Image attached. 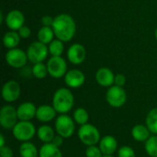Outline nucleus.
I'll list each match as a JSON object with an SVG mask.
<instances>
[{"mask_svg":"<svg viewBox=\"0 0 157 157\" xmlns=\"http://www.w3.org/2000/svg\"><path fill=\"white\" fill-rule=\"evenodd\" d=\"M17 32H18V34H19V36H20L21 39H28V38L30 36V34H31L30 29H29V27H27V26L21 27V28L17 30Z\"/></svg>","mask_w":157,"mask_h":157,"instance_id":"nucleus-32","label":"nucleus"},{"mask_svg":"<svg viewBox=\"0 0 157 157\" xmlns=\"http://www.w3.org/2000/svg\"><path fill=\"white\" fill-rule=\"evenodd\" d=\"M89 115L86 109L84 108H78L74 112V121L79 124V125H85L88 122Z\"/></svg>","mask_w":157,"mask_h":157,"instance_id":"nucleus-27","label":"nucleus"},{"mask_svg":"<svg viewBox=\"0 0 157 157\" xmlns=\"http://www.w3.org/2000/svg\"><path fill=\"white\" fill-rule=\"evenodd\" d=\"M21 89L17 82L14 80L7 81L2 87V98L6 102H15L20 96Z\"/></svg>","mask_w":157,"mask_h":157,"instance_id":"nucleus-11","label":"nucleus"},{"mask_svg":"<svg viewBox=\"0 0 157 157\" xmlns=\"http://www.w3.org/2000/svg\"><path fill=\"white\" fill-rule=\"evenodd\" d=\"M150 130L146 125L138 124L135 125L132 130V138L137 142H146L151 136H150Z\"/></svg>","mask_w":157,"mask_h":157,"instance_id":"nucleus-19","label":"nucleus"},{"mask_svg":"<svg viewBox=\"0 0 157 157\" xmlns=\"http://www.w3.org/2000/svg\"><path fill=\"white\" fill-rule=\"evenodd\" d=\"M20 36L18 34V32L15 31V30H10L7 31L4 37H3V43L4 46L9 50L11 49H15L17 47V45L20 42Z\"/></svg>","mask_w":157,"mask_h":157,"instance_id":"nucleus-21","label":"nucleus"},{"mask_svg":"<svg viewBox=\"0 0 157 157\" xmlns=\"http://www.w3.org/2000/svg\"><path fill=\"white\" fill-rule=\"evenodd\" d=\"M13 150L8 146L0 147V157H13Z\"/></svg>","mask_w":157,"mask_h":157,"instance_id":"nucleus-34","label":"nucleus"},{"mask_svg":"<svg viewBox=\"0 0 157 157\" xmlns=\"http://www.w3.org/2000/svg\"><path fill=\"white\" fill-rule=\"evenodd\" d=\"M25 17L23 13L19 10H11L6 17V24L10 30H18L24 26Z\"/></svg>","mask_w":157,"mask_h":157,"instance_id":"nucleus-13","label":"nucleus"},{"mask_svg":"<svg viewBox=\"0 0 157 157\" xmlns=\"http://www.w3.org/2000/svg\"><path fill=\"white\" fill-rule=\"evenodd\" d=\"M49 53L52 56H62L63 51H64V45L63 41H62L59 39L53 40L48 46Z\"/></svg>","mask_w":157,"mask_h":157,"instance_id":"nucleus-26","label":"nucleus"},{"mask_svg":"<svg viewBox=\"0 0 157 157\" xmlns=\"http://www.w3.org/2000/svg\"><path fill=\"white\" fill-rule=\"evenodd\" d=\"M49 75L53 78H61L67 73V64L62 56H52L47 63Z\"/></svg>","mask_w":157,"mask_h":157,"instance_id":"nucleus-9","label":"nucleus"},{"mask_svg":"<svg viewBox=\"0 0 157 157\" xmlns=\"http://www.w3.org/2000/svg\"><path fill=\"white\" fill-rule=\"evenodd\" d=\"M75 98L73 93L65 87L57 89L52 98V106L60 114L68 113L74 107Z\"/></svg>","mask_w":157,"mask_h":157,"instance_id":"nucleus-2","label":"nucleus"},{"mask_svg":"<svg viewBox=\"0 0 157 157\" xmlns=\"http://www.w3.org/2000/svg\"><path fill=\"white\" fill-rule=\"evenodd\" d=\"M17 109L11 105H6L0 109V125L5 130H13L17 121Z\"/></svg>","mask_w":157,"mask_h":157,"instance_id":"nucleus-8","label":"nucleus"},{"mask_svg":"<svg viewBox=\"0 0 157 157\" xmlns=\"http://www.w3.org/2000/svg\"><path fill=\"white\" fill-rule=\"evenodd\" d=\"M106 99L109 106L113 108H121L127 101V94L123 87L114 85L108 89Z\"/></svg>","mask_w":157,"mask_h":157,"instance_id":"nucleus-7","label":"nucleus"},{"mask_svg":"<svg viewBox=\"0 0 157 157\" xmlns=\"http://www.w3.org/2000/svg\"><path fill=\"white\" fill-rule=\"evenodd\" d=\"M37 135L39 137V139L44 143V144H49L52 143V141L53 140L55 134H54V131L53 129L49 126V125H41L38 131H37Z\"/></svg>","mask_w":157,"mask_h":157,"instance_id":"nucleus-22","label":"nucleus"},{"mask_svg":"<svg viewBox=\"0 0 157 157\" xmlns=\"http://www.w3.org/2000/svg\"><path fill=\"white\" fill-rule=\"evenodd\" d=\"M126 84V77L122 74H118L115 75V80H114V85L118 86L123 87V86Z\"/></svg>","mask_w":157,"mask_h":157,"instance_id":"nucleus-33","label":"nucleus"},{"mask_svg":"<svg viewBox=\"0 0 157 157\" xmlns=\"http://www.w3.org/2000/svg\"><path fill=\"white\" fill-rule=\"evenodd\" d=\"M103 157H113L112 155H103Z\"/></svg>","mask_w":157,"mask_h":157,"instance_id":"nucleus-39","label":"nucleus"},{"mask_svg":"<svg viewBox=\"0 0 157 157\" xmlns=\"http://www.w3.org/2000/svg\"><path fill=\"white\" fill-rule=\"evenodd\" d=\"M118 157H135V152L132 147L125 145L118 150Z\"/></svg>","mask_w":157,"mask_h":157,"instance_id":"nucleus-31","label":"nucleus"},{"mask_svg":"<svg viewBox=\"0 0 157 157\" xmlns=\"http://www.w3.org/2000/svg\"><path fill=\"white\" fill-rule=\"evenodd\" d=\"M53 20H54L53 17H52L51 16L47 15V16H44V17H41V24H42V26L52 27V24H53Z\"/></svg>","mask_w":157,"mask_h":157,"instance_id":"nucleus-35","label":"nucleus"},{"mask_svg":"<svg viewBox=\"0 0 157 157\" xmlns=\"http://www.w3.org/2000/svg\"><path fill=\"white\" fill-rule=\"evenodd\" d=\"M86 56V49L83 45L79 43H75L71 45L67 51V58L73 64L82 63Z\"/></svg>","mask_w":157,"mask_h":157,"instance_id":"nucleus-12","label":"nucleus"},{"mask_svg":"<svg viewBox=\"0 0 157 157\" xmlns=\"http://www.w3.org/2000/svg\"><path fill=\"white\" fill-rule=\"evenodd\" d=\"M99 148L104 155H112L118 150V141L114 136L106 135L100 140Z\"/></svg>","mask_w":157,"mask_h":157,"instance_id":"nucleus-18","label":"nucleus"},{"mask_svg":"<svg viewBox=\"0 0 157 157\" xmlns=\"http://www.w3.org/2000/svg\"><path fill=\"white\" fill-rule=\"evenodd\" d=\"M13 136L20 142H29L31 140L35 133H36V128L34 124L30 121H19L16 126L12 130Z\"/></svg>","mask_w":157,"mask_h":157,"instance_id":"nucleus-4","label":"nucleus"},{"mask_svg":"<svg viewBox=\"0 0 157 157\" xmlns=\"http://www.w3.org/2000/svg\"><path fill=\"white\" fill-rule=\"evenodd\" d=\"M31 74L38 79L45 78L47 76V75H49L47 65H45L43 63H34V65L31 69Z\"/></svg>","mask_w":157,"mask_h":157,"instance_id":"nucleus-29","label":"nucleus"},{"mask_svg":"<svg viewBox=\"0 0 157 157\" xmlns=\"http://www.w3.org/2000/svg\"><path fill=\"white\" fill-rule=\"evenodd\" d=\"M52 28L55 37L63 42L70 41L74 38L76 30L75 22L68 14H60L56 16Z\"/></svg>","mask_w":157,"mask_h":157,"instance_id":"nucleus-1","label":"nucleus"},{"mask_svg":"<svg viewBox=\"0 0 157 157\" xmlns=\"http://www.w3.org/2000/svg\"><path fill=\"white\" fill-rule=\"evenodd\" d=\"M146 126L150 132L154 134H157V108H155L149 111L145 120Z\"/></svg>","mask_w":157,"mask_h":157,"instance_id":"nucleus-25","label":"nucleus"},{"mask_svg":"<svg viewBox=\"0 0 157 157\" xmlns=\"http://www.w3.org/2000/svg\"><path fill=\"white\" fill-rule=\"evenodd\" d=\"M17 112L19 121H29L36 117L37 108L31 102H24L17 108Z\"/></svg>","mask_w":157,"mask_h":157,"instance_id":"nucleus-15","label":"nucleus"},{"mask_svg":"<svg viewBox=\"0 0 157 157\" xmlns=\"http://www.w3.org/2000/svg\"><path fill=\"white\" fill-rule=\"evenodd\" d=\"M39 157H63V154L59 147L52 143L44 144L39 150Z\"/></svg>","mask_w":157,"mask_h":157,"instance_id":"nucleus-20","label":"nucleus"},{"mask_svg":"<svg viewBox=\"0 0 157 157\" xmlns=\"http://www.w3.org/2000/svg\"><path fill=\"white\" fill-rule=\"evenodd\" d=\"M57 111L53 108V106L50 105H40L37 108L36 118L39 121L47 123L52 121L56 116Z\"/></svg>","mask_w":157,"mask_h":157,"instance_id":"nucleus-17","label":"nucleus"},{"mask_svg":"<svg viewBox=\"0 0 157 157\" xmlns=\"http://www.w3.org/2000/svg\"><path fill=\"white\" fill-rule=\"evenodd\" d=\"M77 135L81 143L86 146L96 145L101 140L98 129L93 124L89 123L82 125L77 132Z\"/></svg>","mask_w":157,"mask_h":157,"instance_id":"nucleus-3","label":"nucleus"},{"mask_svg":"<svg viewBox=\"0 0 157 157\" xmlns=\"http://www.w3.org/2000/svg\"><path fill=\"white\" fill-rule=\"evenodd\" d=\"M54 31L52 29V27H46V26H42L39 32H38V39L39 41L44 43V44H50L54 38Z\"/></svg>","mask_w":157,"mask_h":157,"instance_id":"nucleus-24","label":"nucleus"},{"mask_svg":"<svg viewBox=\"0 0 157 157\" xmlns=\"http://www.w3.org/2000/svg\"><path fill=\"white\" fill-rule=\"evenodd\" d=\"M75 125L74 120L67 114H61L55 121V131L63 138H70L75 132Z\"/></svg>","mask_w":157,"mask_h":157,"instance_id":"nucleus-5","label":"nucleus"},{"mask_svg":"<svg viewBox=\"0 0 157 157\" xmlns=\"http://www.w3.org/2000/svg\"><path fill=\"white\" fill-rule=\"evenodd\" d=\"M6 142H5V138H4V135L3 134H0V147H4L6 146L5 145Z\"/></svg>","mask_w":157,"mask_h":157,"instance_id":"nucleus-37","label":"nucleus"},{"mask_svg":"<svg viewBox=\"0 0 157 157\" xmlns=\"http://www.w3.org/2000/svg\"><path fill=\"white\" fill-rule=\"evenodd\" d=\"M86 76L84 73L78 69H73L66 73L64 75V82L67 86L71 88H78L84 85Z\"/></svg>","mask_w":157,"mask_h":157,"instance_id":"nucleus-14","label":"nucleus"},{"mask_svg":"<svg viewBox=\"0 0 157 157\" xmlns=\"http://www.w3.org/2000/svg\"><path fill=\"white\" fill-rule=\"evenodd\" d=\"M18 152L21 157H39V150L29 142H23L19 146Z\"/></svg>","mask_w":157,"mask_h":157,"instance_id":"nucleus-23","label":"nucleus"},{"mask_svg":"<svg viewBox=\"0 0 157 157\" xmlns=\"http://www.w3.org/2000/svg\"><path fill=\"white\" fill-rule=\"evenodd\" d=\"M27 52L21 49L15 48L9 50L6 53V62L7 64L13 68H22L26 65L28 61Z\"/></svg>","mask_w":157,"mask_h":157,"instance_id":"nucleus-10","label":"nucleus"},{"mask_svg":"<svg viewBox=\"0 0 157 157\" xmlns=\"http://www.w3.org/2000/svg\"><path fill=\"white\" fill-rule=\"evenodd\" d=\"M103 153L100 150L99 147H97L96 145L87 146L86 150V157H103Z\"/></svg>","mask_w":157,"mask_h":157,"instance_id":"nucleus-30","label":"nucleus"},{"mask_svg":"<svg viewBox=\"0 0 157 157\" xmlns=\"http://www.w3.org/2000/svg\"><path fill=\"white\" fill-rule=\"evenodd\" d=\"M144 149L151 157H157V136H151L144 144Z\"/></svg>","mask_w":157,"mask_h":157,"instance_id":"nucleus-28","label":"nucleus"},{"mask_svg":"<svg viewBox=\"0 0 157 157\" xmlns=\"http://www.w3.org/2000/svg\"><path fill=\"white\" fill-rule=\"evenodd\" d=\"M48 53L49 49L47 45L39 40L32 42L27 50L28 59L33 63H42L47 58Z\"/></svg>","mask_w":157,"mask_h":157,"instance_id":"nucleus-6","label":"nucleus"},{"mask_svg":"<svg viewBox=\"0 0 157 157\" xmlns=\"http://www.w3.org/2000/svg\"><path fill=\"white\" fill-rule=\"evenodd\" d=\"M155 39H156V40H157V29H155Z\"/></svg>","mask_w":157,"mask_h":157,"instance_id":"nucleus-38","label":"nucleus"},{"mask_svg":"<svg viewBox=\"0 0 157 157\" xmlns=\"http://www.w3.org/2000/svg\"><path fill=\"white\" fill-rule=\"evenodd\" d=\"M52 144H54V145L57 146V147L62 146L63 144V137H62V136L59 135V134H58V135H55L54 138H53V140L52 141Z\"/></svg>","mask_w":157,"mask_h":157,"instance_id":"nucleus-36","label":"nucleus"},{"mask_svg":"<svg viewBox=\"0 0 157 157\" xmlns=\"http://www.w3.org/2000/svg\"><path fill=\"white\" fill-rule=\"evenodd\" d=\"M96 80L98 84L104 87H110L114 85L115 75L113 72L107 67H102L96 73Z\"/></svg>","mask_w":157,"mask_h":157,"instance_id":"nucleus-16","label":"nucleus"}]
</instances>
